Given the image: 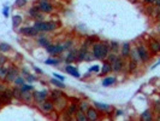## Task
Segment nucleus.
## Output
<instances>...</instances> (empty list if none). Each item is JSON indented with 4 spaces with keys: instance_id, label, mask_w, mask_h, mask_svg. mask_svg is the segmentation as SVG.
<instances>
[{
    "instance_id": "nucleus-30",
    "label": "nucleus",
    "mask_w": 160,
    "mask_h": 121,
    "mask_svg": "<svg viewBox=\"0 0 160 121\" xmlns=\"http://www.w3.org/2000/svg\"><path fill=\"white\" fill-rule=\"evenodd\" d=\"M109 46H110V52H114V53H118L119 52V46L120 44L116 40H112L109 42Z\"/></svg>"
},
{
    "instance_id": "nucleus-41",
    "label": "nucleus",
    "mask_w": 160,
    "mask_h": 121,
    "mask_svg": "<svg viewBox=\"0 0 160 121\" xmlns=\"http://www.w3.org/2000/svg\"><path fill=\"white\" fill-rule=\"evenodd\" d=\"M28 4V0H15V7L16 9H22Z\"/></svg>"
},
{
    "instance_id": "nucleus-24",
    "label": "nucleus",
    "mask_w": 160,
    "mask_h": 121,
    "mask_svg": "<svg viewBox=\"0 0 160 121\" xmlns=\"http://www.w3.org/2000/svg\"><path fill=\"white\" fill-rule=\"evenodd\" d=\"M101 44V61L106 59L109 52H110V46L107 42H100Z\"/></svg>"
},
{
    "instance_id": "nucleus-34",
    "label": "nucleus",
    "mask_w": 160,
    "mask_h": 121,
    "mask_svg": "<svg viewBox=\"0 0 160 121\" xmlns=\"http://www.w3.org/2000/svg\"><path fill=\"white\" fill-rule=\"evenodd\" d=\"M49 83H51L52 85H54L55 87H58V88H65V85L63 84V81H62V80H58V79H55V78H52V79L49 80Z\"/></svg>"
},
{
    "instance_id": "nucleus-55",
    "label": "nucleus",
    "mask_w": 160,
    "mask_h": 121,
    "mask_svg": "<svg viewBox=\"0 0 160 121\" xmlns=\"http://www.w3.org/2000/svg\"><path fill=\"white\" fill-rule=\"evenodd\" d=\"M143 2L146 4V5H150V4L154 2V0H143Z\"/></svg>"
},
{
    "instance_id": "nucleus-12",
    "label": "nucleus",
    "mask_w": 160,
    "mask_h": 121,
    "mask_svg": "<svg viewBox=\"0 0 160 121\" xmlns=\"http://www.w3.org/2000/svg\"><path fill=\"white\" fill-rule=\"evenodd\" d=\"M53 104H54V109H57L58 111H64V109L67 105V98L64 95H62L60 97H58L57 99L53 101Z\"/></svg>"
},
{
    "instance_id": "nucleus-49",
    "label": "nucleus",
    "mask_w": 160,
    "mask_h": 121,
    "mask_svg": "<svg viewBox=\"0 0 160 121\" xmlns=\"http://www.w3.org/2000/svg\"><path fill=\"white\" fill-rule=\"evenodd\" d=\"M53 78H55V79H58V80H62V81L65 80L64 75H60V74H58V73H53Z\"/></svg>"
},
{
    "instance_id": "nucleus-47",
    "label": "nucleus",
    "mask_w": 160,
    "mask_h": 121,
    "mask_svg": "<svg viewBox=\"0 0 160 121\" xmlns=\"http://www.w3.org/2000/svg\"><path fill=\"white\" fill-rule=\"evenodd\" d=\"M6 62H7V57L5 56V53L0 52V66H4V64H6Z\"/></svg>"
},
{
    "instance_id": "nucleus-3",
    "label": "nucleus",
    "mask_w": 160,
    "mask_h": 121,
    "mask_svg": "<svg viewBox=\"0 0 160 121\" xmlns=\"http://www.w3.org/2000/svg\"><path fill=\"white\" fill-rule=\"evenodd\" d=\"M37 109L42 113V114H51L54 110V104L52 99H45L40 103H37Z\"/></svg>"
},
{
    "instance_id": "nucleus-50",
    "label": "nucleus",
    "mask_w": 160,
    "mask_h": 121,
    "mask_svg": "<svg viewBox=\"0 0 160 121\" xmlns=\"http://www.w3.org/2000/svg\"><path fill=\"white\" fill-rule=\"evenodd\" d=\"M92 59H94V57H93V54H92V52L88 51L87 53V56H86V59L84 61H87V62H89V61H92Z\"/></svg>"
},
{
    "instance_id": "nucleus-18",
    "label": "nucleus",
    "mask_w": 160,
    "mask_h": 121,
    "mask_svg": "<svg viewBox=\"0 0 160 121\" xmlns=\"http://www.w3.org/2000/svg\"><path fill=\"white\" fill-rule=\"evenodd\" d=\"M64 70L66 71V73H67V74L72 75L74 78H77V79H80V78H81L80 71L77 70V68H76L75 66H72V64H66V67L64 68Z\"/></svg>"
},
{
    "instance_id": "nucleus-43",
    "label": "nucleus",
    "mask_w": 160,
    "mask_h": 121,
    "mask_svg": "<svg viewBox=\"0 0 160 121\" xmlns=\"http://www.w3.org/2000/svg\"><path fill=\"white\" fill-rule=\"evenodd\" d=\"M137 68V63L136 62H134V61H131V59H129L128 61V71H134V70Z\"/></svg>"
},
{
    "instance_id": "nucleus-46",
    "label": "nucleus",
    "mask_w": 160,
    "mask_h": 121,
    "mask_svg": "<svg viewBox=\"0 0 160 121\" xmlns=\"http://www.w3.org/2000/svg\"><path fill=\"white\" fill-rule=\"evenodd\" d=\"M2 16L6 18L10 16V7H9L7 5H5V6L2 7Z\"/></svg>"
},
{
    "instance_id": "nucleus-8",
    "label": "nucleus",
    "mask_w": 160,
    "mask_h": 121,
    "mask_svg": "<svg viewBox=\"0 0 160 121\" xmlns=\"http://www.w3.org/2000/svg\"><path fill=\"white\" fill-rule=\"evenodd\" d=\"M147 49L148 51L153 54H158L160 52V42L158 39H154V38H150L147 42Z\"/></svg>"
},
{
    "instance_id": "nucleus-36",
    "label": "nucleus",
    "mask_w": 160,
    "mask_h": 121,
    "mask_svg": "<svg viewBox=\"0 0 160 121\" xmlns=\"http://www.w3.org/2000/svg\"><path fill=\"white\" fill-rule=\"evenodd\" d=\"M19 90H21V92H29V91L32 92V91H34V86L30 85V84H28V83L27 84L24 83V84H22L19 86Z\"/></svg>"
},
{
    "instance_id": "nucleus-9",
    "label": "nucleus",
    "mask_w": 160,
    "mask_h": 121,
    "mask_svg": "<svg viewBox=\"0 0 160 121\" xmlns=\"http://www.w3.org/2000/svg\"><path fill=\"white\" fill-rule=\"evenodd\" d=\"M19 34L28 36V38H36L39 35V32L32 27V26H27V27H21L19 28Z\"/></svg>"
},
{
    "instance_id": "nucleus-23",
    "label": "nucleus",
    "mask_w": 160,
    "mask_h": 121,
    "mask_svg": "<svg viewBox=\"0 0 160 121\" xmlns=\"http://www.w3.org/2000/svg\"><path fill=\"white\" fill-rule=\"evenodd\" d=\"M87 53H88V49H86V47H81L80 50H77V61L76 62H78V63L83 62L86 59Z\"/></svg>"
},
{
    "instance_id": "nucleus-39",
    "label": "nucleus",
    "mask_w": 160,
    "mask_h": 121,
    "mask_svg": "<svg viewBox=\"0 0 160 121\" xmlns=\"http://www.w3.org/2000/svg\"><path fill=\"white\" fill-rule=\"evenodd\" d=\"M154 10H155L154 5H153V4H150V5H147V6H146V9H144V12H146L148 16H153V14H154Z\"/></svg>"
},
{
    "instance_id": "nucleus-57",
    "label": "nucleus",
    "mask_w": 160,
    "mask_h": 121,
    "mask_svg": "<svg viewBox=\"0 0 160 121\" xmlns=\"http://www.w3.org/2000/svg\"><path fill=\"white\" fill-rule=\"evenodd\" d=\"M0 67H1V66H0Z\"/></svg>"
},
{
    "instance_id": "nucleus-15",
    "label": "nucleus",
    "mask_w": 160,
    "mask_h": 121,
    "mask_svg": "<svg viewBox=\"0 0 160 121\" xmlns=\"http://www.w3.org/2000/svg\"><path fill=\"white\" fill-rule=\"evenodd\" d=\"M86 118L87 120L89 121H95L99 119V110L96 108H92L89 107L87 110H86Z\"/></svg>"
},
{
    "instance_id": "nucleus-27",
    "label": "nucleus",
    "mask_w": 160,
    "mask_h": 121,
    "mask_svg": "<svg viewBox=\"0 0 160 121\" xmlns=\"http://www.w3.org/2000/svg\"><path fill=\"white\" fill-rule=\"evenodd\" d=\"M140 119H141L142 121H150V120H153V113H152V110H149V109L144 110L143 113L141 114Z\"/></svg>"
},
{
    "instance_id": "nucleus-22",
    "label": "nucleus",
    "mask_w": 160,
    "mask_h": 121,
    "mask_svg": "<svg viewBox=\"0 0 160 121\" xmlns=\"http://www.w3.org/2000/svg\"><path fill=\"white\" fill-rule=\"evenodd\" d=\"M23 23V17L21 15H13L12 16V27L13 29H18Z\"/></svg>"
},
{
    "instance_id": "nucleus-21",
    "label": "nucleus",
    "mask_w": 160,
    "mask_h": 121,
    "mask_svg": "<svg viewBox=\"0 0 160 121\" xmlns=\"http://www.w3.org/2000/svg\"><path fill=\"white\" fill-rule=\"evenodd\" d=\"M34 98H32V92H22L21 93V102H25L27 104H32Z\"/></svg>"
},
{
    "instance_id": "nucleus-14",
    "label": "nucleus",
    "mask_w": 160,
    "mask_h": 121,
    "mask_svg": "<svg viewBox=\"0 0 160 121\" xmlns=\"http://www.w3.org/2000/svg\"><path fill=\"white\" fill-rule=\"evenodd\" d=\"M130 50H131V44L129 41H125L123 42L120 46H119V52H120V57L127 59L129 57V53H130Z\"/></svg>"
},
{
    "instance_id": "nucleus-42",
    "label": "nucleus",
    "mask_w": 160,
    "mask_h": 121,
    "mask_svg": "<svg viewBox=\"0 0 160 121\" xmlns=\"http://www.w3.org/2000/svg\"><path fill=\"white\" fill-rule=\"evenodd\" d=\"M24 83H25V80H24V78L21 76V75H18L16 79L13 80V84H15V86H17V87H19L22 84H24Z\"/></svg>"
},
{
    "instance_id": "nucleus-40",
    "label": "nucleus",
    "mask_w": 160,
    "mask_h": 121,
    "mask_svg": "<svg viewBox=\"0 0 160 121\" xmlns=\"http://www.w3.org/2000/svg\"><path fill=\"white\" fill-rule=\"evenodd\" d=\"M63 46H64V50H69V49H71V47H74V40L72 39H67V40H65L64 42H63Z\"/></svg>"
},
{
    "instance_id": "nucleus-44",
    "label": "nucleus",
    "mask_w": 160,
    "mask_h": 121,
    "mask_svg": "<svg viewBox=\"0 0 160 121\" xmlns=\"http://www.w3.org/2000/svg\"><path fill=\"white\" fill-rule=\"evenodd\" d=\"M117 57H118V53H114V52H109V54H107V57H106V61H107V62H110V63H112Z\"/></svg>"
},
{
    "instance_id": "nucleus-52",
    "label": "nucleus",
    "mask_w": 160,
    "mask_h": 121,
    "mask_svg": "<svg viewBox=\"0 0 160 121\" xmlns=\"http://www.w3.org/2000/svg\"><path fill=\"white\" fill-rule=\"evenodd\" d=\"M28 73H29V70H28L27 67H23V68H22V74H23V75H27Z\"/></svg>"
},
{
    "instance_id": "nucleus-28",
    "label": "nucleus",
    "mask_w": 160,
    "mask_h": 121,
    "mask_svg": "<svg viewBox=\"0 0 160 121\" xmlns=\"http://www.w3.org/2000/svg\"><path fill=\"white\" fill-rule=\"evenodd\" d=\"M129 59H131V61H134V62H136L137 64L141 62L140 61V57H139V53L136 51V49H131L130 50V53H129Z\"/></svg>"
},
{
    "instance_id": "nucleus-25",
    "label": "nucleus",
    "mask_w": 160,
    "mask_h": 121,
    "mask_svg": "<svg viewBox=\"0 0 160 121\" xmlns=\"http://www.w3.org/2000/svg\"><path fill=\"white\" fill-rule=\"evenodd\" d=\"M116 81H117L116 76H107V78L102 79V83H101V85H102L104 87L112 86V85H114V84H116Z\"/></svg>"
},
{
    "instance_id": "nucleus-1",
    "label": "nucleus",
    "mask_w": 160,
    "mask_h": 121,
    "mask_svg": "<svg viewBox=\"0 0 160 121\" xmlns=\"http://www.w3.org/2000/svg\"><path fill=\"white\" fill-rule=\"evenodd\" d=\"M59 23L55 21H35L32 27L39 32V33H48V32H54L58 28Z\"/></svg>"
},
{
    "instance_id": "nucleus-16",
    "label": "nucleus",
    "mask_w": 160,
    "mask_h": 121,
    "mask_svg": "<svg viewBox=\"0 0 160 121\" xmlns=\"http://www.w3.org/2000/svg\"><path fill=\"white\" fill-rule=\"evenodd\" d=\"M36 41H37V45L39 46H41V47H47L49 44H52V41H51V39H48L47 36L45 34H41V33H39V35L36 36Z\"/></svg>"
},
{
    "instance_id": "nucleus-19",
    "label": "nucleus",
    "mask_w": 160,
    "mask_h": 121,
    "mask_svg": "<svg viewBox=\"0 0 160 121\" xmlns=\"http://www.w3.org/2000/svg\"><path fill=\"white\" fill-rule=\"evenodd\" d=\"M112 71V66H111V63L110 62H107L106 59H104V62H102V67L100 68V75L102 76V75H107V74H110Z\"/></svg>"
},
{
    "instance_id": "nucleus-51",
    "label": "nucleus",
    "mask_w": 160,
    "mask_h": 121,
    "mask_svg": "<svg viewBox=\"0 0 160 121\" xmlns=\"http://www.w3.org/2000/svg\"><path fill=\"white\" fill-rule=\"evenodd\" d=\"M32 69L35 70V73H37V74H40V75H41V74H44V70H41V69H40V68H37V67H35V66L32 67Z\"/></svg>"
},
{
    "instance_id": "nucleus-13",
    "label": "nucleus",
    "mask_w": 160,
    "mask_h": 121,
    "mask_svg": "<svg viewBox=\"0 0 160 121\" xmlns=\"http://www.w3.org/2000/svg\"><path fill=\"white\" fill-rule=\"evenodd\" d=\"M111 66H112V71H114V73H120L122 70L124 69V67H125L124 58H122L120 56H118L112 63H111Z\"/></svg>"
},
{
    "instance_id": "nucleus-56",
    "label": "nucleus",
    "mask_w": 160,
    "mask_h": 121,
    "mask_svg": "<svg viewBox=\"0 0 160 121\" xmlns=\"http://www.w3.org/2000/svg\"><path fill=\"white\" fill-rule=\"evenodd\" d=\"M158 66H159V62H157V63H155V64H154V66H153V67H152V68H150V70L155 69V68H157V67H158Z\"/></svg>"
},
{
    "instance_id": "nucleus-38",
    "label": "nucleus",
    "mask_w": 160,
    "mask_h": 121,
    "mask_svg": "<svg viewBox=\"0 0 160 121\" xmlns=\"http://www.w3.org/2000/svg\"><path fill=\"white\" fill-rule=\"evenodd\" d=\"M24 80H25V83H28V84H32V83L37 81V78H36L35 75L30 74V73H28L27 75H24Z\"/></svg>"
},
{
    "instance_id": "nucleus-32",
    "label": "nucleus",
    "mask_w": 160,
    "mask_h": 121,
    "mask_svg": "<svg viewBox=\"0 0 160 121\" xmlns=\"http://www.w3.org/2000/svg\"><path fill=\"white\" fill-rule=\"evenodd\" d=\"M62 95H63V92H62L60 90H57V88H55V90H52V91L49 92V96H48V97H49L52 101H54V99H57L58 97H60Z\"/></svg>"
},
{
    "instance_id": "nucleus-53",
    "label": "nucleus",
    "mask_w": 160,
    "mask_h": 121,
    "mask_svg": "<svg viewBox=\"0 0 160 121\" xmlns=\"http://www.w3.org/2000/svg\"><path fill=\"white\" fill-rule=\"evenodd\" d=\"M123 114H124L123 110H116V114H114V115H116V116H120V115H123Z\"/></svg>"
},
{
    "instance_id": "nucleus-5",
    "label": "nucleus",
    "mask_w": 160,
    "mask_h": 121,
    "mask_svg": "<svg viewBox=\"0 0 160 121\" xmlns=\"http://www.w3.org/2000/svg\"><path fill=\"white\" fill-rule=\"evenodd\" d=\"M45 50H46V52H48L49 54H52V56L62 54V53L65 51L64 46H63V42H62V44H49Z\"/></svg>"
},
{
    "instance_id": "nucleus-45",
    "label": "nucleus",
    "mask_w": 160,
    "mask_h": 121,
    "mask_svg": "<svg viewBox=\"0 0 160 121\" xmlns=\"http://www.w3.org/2000/svg\"><path fill=\"white\" fill-rule=\"evenodd\" d=\"M6 73H7V68L4 67V66H1V67H0V80H1V81H4V79H5V76H6Z\"/></svg>"
},
{
    "instance_id": "nucleus-29",
    "label": "nucleus",
    "mask_w": 160,
    "mask_h": 121,
    "mask_svg": "<svg viewBox=\"0 0 160 121\" xmlns=\"http://www.w3.org/2000/svg\"><path fill=\"white\" fill-rule=\"evenodd\" d=\"M96 41V38L95 36H88L84 41H83V44H82V47H86V49H89L94 42Z\"/></svg>"
},
{
    "instance_id": "nucleus-20",
    "label": "nucleus",
    "mask_w": 160,
    "mask_h": 121,
    "mask_svg": "<svg viewBox=\"0 0 160 121\" xmlns=\"http://www.w3.org/2000/svg\"><path fill=\"white\" fill-rule=\"evenodd\" d=\"M64 110H65L66 116L71 119V116H74V115H75V113H76V110H77V104L76 103L69 104V105H66V108H65Z\"/></svg>"
},
{
    "instance_id": "nucleus-7",
    "label": "nucleus",
    "mask_w": 160,
    "mask_h": 121,
    "mask_svg": "<svg viewBox=\"0 0 160 121\" xmlns=\"http://www.w3.org/2000/svg\"><path fill=\"white\" fill-rule=\"evenodd\" d=\"M28 15H29V17L32 18L34 21H44V19H45V14H42V12L39 10L37 5H32V7L28 10Z\"/></svg>"
},
{
    "instance_id": "nucleus-48",
    "label": "nucleus",
    "mask_w": 160,
    "mask_h": 121,
    "mask_svg": "<svg viewBox=\"0 0 160 121\" xmlns=\"http://www.w3.org/2000/svg\"><path fill=\"white\" fill-rule=\"evenodd\" d=\"M100 71V66H92L89 68V73H99Z\"/></svg>"
},
{
    "instance_id": "nucleus-2",
    "label": "nucleus",
    "mask_w": 160,
    "mask_h": 121,
    "mask_svg": "<svg viewBox=\"0 0 160 121\" xmlns=\"http://www.w3.org/2000/svg\"><path fill=\"white\" fill-rule=\"evenodd\" d=\"M135 49H136V51L139 53V57H140V61L142 62V63H147L149 59H150V52L148 51V49H147V46L144 45V44H137L136 46H135Z\"/></svg>"
},
{
    "instance_id": "nucleus-17",
    "label": "nucleus",
    "mask_w": 160,
    "mask_h": 121,
    "mask_svg": "<svg viewBox=\"0 0 160 121\" xmlns=\"http://www.w3.org/2000/svg\"><path fill=\"white\" fill-rule=\"evenodd\" d=\"M92 54H93L94 59L101 61V44L99 41H95L92 45Z\"/></svg>"
},
{
    "instance_id": "nucleus-37",
    "label": "nucleus",
    "mask_w": 160,
    "mask_h": 121,
    "mask_svg": "<svg viewBox=\"0 0 160 121\" xmlns=\"http://www.w3.org/2000/svg\"><path fill=\"white\" fill-rule=\"evenodd\" d=\"M89 107H90V104L88 103L87 101H80L78 104H77V109H80V110L84 111V113H86V110H87Z\"/></svg>"
},
{
    "instance_id": "nucleus-26",
    "label": "nucleus",
    "mask_w": 160,
    "mask_h": 121,
    "mask_svg": "<svg viewBox=\"0 0 160 121\" xmlns=\"http://www.w3.org/2000/svg\"><path fill=\"white\" fill-rule=\"evenodd\" d=\"M94 104V108H96L97 110L100 111H109L111 109V107L109 104H105V103H99V102H93Z\"/></svg>"
},
{
    "instance_id": "nucleus-4",
    "label": "nucleus",
    "mask_w": 160,
    "mask_h": 121,
    "mask_svg": "<svg viewBox=\"0 0 160 121\" xmlns=\"http://www.w3.org/2000/svg\"><path fill=\"white\" fill-rule=\"evenodd\" d=\"M37 7H39V10L42 12V14H45V15H47V14H52L53 11H54V6H53V4L49 1V0H37Z\"/></svg>"
},
{
    "instance_id": "nucleus-10",
    "label": "nucleus",
    "mask_w": 160,
    "mask_h": 121,
    "mask_svg": "<svg viewBox=\"0 0 160 121\" xmlns=\"http://www.w3.org/2000/svg\"><path fill=\"white\" fill-rule=\"evenodd\" d=\"M48 96H49V91L48 90H41V91H34L32 92V98L36 103H40L45 99H47Z\"/></svg>"
},
{
    "instance_id": "nucleus-35",
    "label": "nucleus",
    "mask_w": 160,
    "mask_h": 121,
    "mask_svg": "<svg viewBox=\"0 0 160 121\" xmlns=\"http://www.w3.org/2000/svg\"><path fill=\"white\" fill-rule=\"evenodd\" d=\"M75 118H76V120H78V121L87 120V118H86V113L82 111V110H80V109L76 110V113H75Z\"/></svg>"
},
{
    "instance_id": "nucleus-54",
    "label": "nucleus",
    "mask_w": 160,
    "mask_h": 121,
    "mask_svg": "<svg viewBox=\"0 0 160 121\" xmlns=\"http://www.w3.org/2000/svg\"><path fill=\"white\" fill-rule=\"evenodd\" d=\"M6 85H4V84H2V83H0V92H1V91H4V90H6Z\"/></svg>"
},
{
    "instance_id": "nucleus-11",
    "label": "nucleus",
    "mask_w": 160,
    "mask_h": 121,
    "mask_svg": "<svg viewBox=\"0 0 160 121\" xmlns=\"http://www.w3.org/2000/svg\"><path fill=\"white\" fill-rule=\"evenodd\" d=\"M67 54L65 56V58L63 59L65 62V64H74L77 61V50L75 47H71L67 50Z\"/></svg>"
},
{
    "instance_id": "nucleus-33",
    "label": "nucleus",
    "mask_w": 160,
    "mask_h": 121,
    "mask_svg": "<svg viewBox=\"0 0 160 121\" xmlns=\"http://www.w3.org/2000/svg\"><path fill=\"white\" fill-rule=\"evenodd\" d=\"M11 50H12V47H11L10 44H7V42H0V52L7 53V52L11 51Z\"/></svg>"
},
{
    "instance_id": "nucleus-6",
    "label": "nucleus",
    "mask_w": 160,
    "mask_h": 121,
    "mask_svg": "<svg viewBox=\"0 0 160 121\" xmlns=\"http://www.w3.org/2000/svg\"><path fill=\"white\" fill-rule=\"evenodd\" d=\"M18 75H19V70H18L17 67H15V66L9 67L7 68V73H6V76L4 79V83H7V84L13 83V80L16 79Z\"/></svg>"
},
{
    "instance_id": "nucleus-31",
    "label": "nucleus",
    "mask_w": 160,
    "mask_h": 121,
    "mask_svg": "<svg viewBox=\"0 0 160 121\" xmlns=\"http://www.w3.org/2000/svg\"><path fill=\"white\" fill-rule=\"evenodd\" d=\"M60 62H62L60 58L53 57V58H48V59H46V61H45V64H47V66H59Z\"/></svg>"
}]
</instances>
